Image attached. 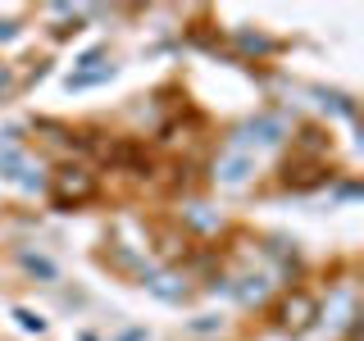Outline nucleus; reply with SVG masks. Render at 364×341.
Segmentation results:
<instances>
[{
  "label": "nucleus",
  "instance_id": "nucleus-1",
  "mask_svg": "<svg viewBox=\"0 0 364 341\" xmlns=\"http://www.w3.org/2000/svg\"><path fill=\"white\" fill-rule=\"evenodd\" d=\"M91 196H96V173H91L87 164H60L50 178V200L55 210H77V205H87Z\"/></svg>",
  "mask_w": 364,
  "mask_h": 341
},
{
  "label": "nucleus",
  "instance_id": "nucleus-2",
  "mask_svg": "<svg viewBox=\"0 0 364 341\" xmlns=\"http://www.w3.org/2000/svg\"><path fill=\"white\" fill-rule=\"evenodd\" d=\"M314 318H318V301L310 291H287V296H282V305H278V328H282V332L301 337V332L314 328Z\"/></svg>",
  "mask_w": 364,
  "mask_h": 341
},
{
  "label": "nucleus",
  "instance_id": "nucleus-3",
  "mask_svg": "<svg viewBox=\"0 0 364 341\" xmlns=\"http://www.w3.org/2000/svg\"><path fill=\"white\" fill-rule=\"evenodd\" d=\"M250 178H255V155H246V151H228L219 164H214V182L228 187V191L246 187Z\"/></svg>",
  "mask_w": 364,
  "mask_h": 341
},
{
  "label": "nucleus",
  "instance_id": "nucleus-4",
  "mask_svg": "<svg viewBox=\"0 0 364 341\" xmlns=\"http://www.w3.org/2000/svg\"><path fill=\"white\" fill-rule=\"evenodd\" d=\"M333 173H328V164L323 159H291L287 168H282V182H287L291 191H310L318 187V182H328Z\"/></svg>",
  "mask_w": 364,
  "mask_h": 341
},
{
  "label": "nucleus",
  "instance_id": "nucleus-5",
  "mask_svg": "<svg viewBox=\"0 0 364 341\" xmlns=\"http://www.w3.org/2000/svg\"><path fill=\"white\" fill-rule=\"evenodd\" d=\"M282 136H287L282 119H273V114H259V119H250L246 128L232 136V141H237V146H242V141H255V146H278Z\"/></svg>",
  "mask_w": 364,
  "mask_h": 341
},
{
  "label": "nucleus",
  "instance_id": "nucleus-6",
  "mask_svg": "<svg viewBox=\"0 0 364 341\" xmlns=\"http://www.w3.org/2000/svg\"><path fill=\"white\" fill-rule=\"evenodd\" d=\"M141 282L151 287L159 301H182L187 296V287H182V278L178 273H159V269H141Z\"/></svg>",
  "mask_w": 364,
  "mask_h": 341
},
{
  "label": "nucleus",
  "instance_id": "nucleus-7",
  "mask_svg": "<svg viewBox=\"0 0 364 341\" xmlns=\"http://www.w3.org/2000/svg\"><path fill=\"white\" fill-rule=\"evenodd\" d=\"M18 264L28 269L32 278H41V282H60V269H55V259L37 255V250H18Z\"/></svg>",
  "mask_w": 364,
  "mask_h": 341
},
{
  "label": "nucleus",
  "instance_id": "nucleus-8",
  "mask_svg": "<svg viewBox=\"0 0 364 341\" xmlns=\"http://www.w3.org/2000/svg\"><path fill=\"white\" fill-rule=\"evenodd\" d=\"M232 291H237V301H242V305H259L269 296V278H264V273H246Z\"/></svg>",
  "mask_w": 364,
  "mask_h": 341
},
{
  "label": "nucleus",
  "instance_id": "nucleus-9",
  "mask_svg": "<svg viewBox=\"0 0 364 341\" xmlns=\"http://www.w3.org/2000/svg\"><path fill=\"white\" fill-rule=\"evenodd\" d=\"M114 77V64H100V68H87V73H68V91H87V87H100Z\"/></svg>",
  "mask_w": 364,
  "mask_h": 341
},
{
  "label": "nucleus",
  "instance_id": "nucleus-10",
  "mask_svg": "<svg viewBox=\"0 0 364 341\" xmlns=\"http://www.w3.org/2000/svg\"><path fill=\"white\" fill-rule=\"evenodd\" d=\"M314 96H318V105H323V109L341 114V119H355V100H350L346 91H314Z\"/></svg>",
  "mask_w": 364,
  "mask_h": 341
},
{
  "label": "nucleus",
  "instance_id": "nucleus-11",
  "mask_svg": "<svg viewBox=\"0 0 364 341\" xmlns=\"http://www.w3.org/2000/svg\"><path fill=\"white\" fill-rule=\"evenodd\" d=\"M28 168V159L18 155V146H9V151H0V178L5 182H18V173Z\"/></svg>",
  "mask_w": 364,
  "mask_h": 341
},
{
  "label": "nucleus",
  "instance_id": "nucleus-12",
  "mask_svg": "<svg viewBox=\"0 0 364 341\" xmlns=\"http://www.w3.org/2000/svg\"><path fill=\"white\" fill-rule=\"evenodd\" d=\"M14 323L23 328V332H32V337L46 332V318H41L37 310H28V305H14Z\"/></svg>",
  "mask_w": 364,
  "mask_h": 341
},
{
  "label": "nucleus",
  "instance_id": "nucleus-13",
  "mask_svg": "<svg viewBox=\"0 0 364 341\" xmlns=\"http://www.w3.org/2000/svg\"><path fill=\"white\" fill-rule=\"evenodd\" d=\"M296 146H301V155H318V151L328 146V136L318 132V128H305L301 136H296Z\"/></svg>",
  "mask_w": 364,
  "mask_h": 341
},
{
  "label": "nucleus",
  "instance_id": "nucleus-14",
  "mask_svg": "<svg viewBox=\"0 0 364 341\" xmlns=\"http://www.w3.org/2000/svg\"><path fill=\"white\" fill-rule=\"evenodd\" d=\"M237 41H242V50H250V55H264L269 50V37H259V32H242V37H237Z\"/></svg>",
  "mask_w": 364,
  "mask_h": 341
},
{
  "label": "nucleus",
  "instance_id": "nucleus-15",
  "mask_svg": "<svg viewBox=\"0 0 364 341\" xmlns=\"http://www.w3.org/2000/svg\"><path fill=\"white\" fill-rule=\"evenodd\" d=\"M219 328H223V318H214V314H200V318H191V332H200V337L219 332Z\"/></svg>",
  "mask_w": 364,
  "mask_h": 341
},
{
  "label": "nucleus",
  "instance_id": "nucleus-16",
  "mask_svg": "<svg viewBox=\"0 0 364 341\" xmlns=\"http://www.w3.org/2000/svg\"><path fill=\"white\" fill-rule=\"evenodd\" d=\"M18 187H23V191H41V187H46L41 168H23V173H18Z\"/></svg>",
  "mask_w": 364,
  "mask_h": 341
},
{
  "label": "nucleus",
  "instance_id": "nucleus-17",
  "mask_svg": "<svg viewBox=\"0 0 364 341\" xmlns=\"http://www.w3.org/2000/svg\"><path fill=\"white\" fill-rule=\"evenodd\" d=\"M187 219L196 223V227H219V214H210V210H205V205H196V210H191Z\"/></svg>",
  "mask_w": 364,
  "mask_h": 341
},
{
  "label": "nucleus",
  "instance_id": "nucleus-18",
  "mask_svg": "<svg viewBox=\"0 0 364 341\" xmlns=\"http://www.w3.org/2000/svg\"><path fill=\"white\" fill-rule=\"evenodd\" d=\"M100 60H105V50H87L82 60H77V73H87V68H100Z\"/></svg>",
  "mask_w": 364,
  "mask_h": 341
},
{
  "label": "nucleus",
  "instance_id": "nucleus-19",
  "mask_svg": "<svg viewBox=\"0 0 364 341\" xmlns=\"http://www.w3.org/2000/svg\"><path fill=\"white\" fill-rule=\"evenodd\" d=\"M146 337H151V332H146V328H123V332L114 337V341H146Z\"/></svg>",
  "mask_w": 364,
  "mask_h": 341
},
{
  "label": "nucleus",
  "instance_id": "nucleus-20",
  "mask_svg": "<svg viewBox=\"0 0 364 341\" xmlns=\"http://www.w3.org/2000/svg\"><path fill=\"white\" fill-rule=\"evenodd\" d=\"M14 32H18V23H9V18L0 23V41H14Z\"/></svg>",
  "mask_w": 364,
  "mask_h": 341
},
{
  "label": "nucleus",
  "instance_id": "nucleus-21",
  "mask_svg": "<svg viewBox=\"0 0 364 341\" xmlns=\"http://www.w3.org/2000/svg\"><path fill=\"white\" fill-rule=\"evenodd\" d=\"M9 87V73H5V68H0V91H5Z\"/></svg>",
  "mask_w": 364,
  "mask_h": 341
},
{
  "label": "nucleus",
  "instance_id": "nucleus-22",
  "mask_svg": "<svg viewBox=\"0 0 364 341\" xmlns=\"http://www.w3.org/2000/svg\"><path fill=\"white\" fill-rule=\"evenodd\" d=\"M82 341H96V337H82Z\"/></svg>",
  "mask_w": 364,
  "mask_h": 341
}]
</instances>
